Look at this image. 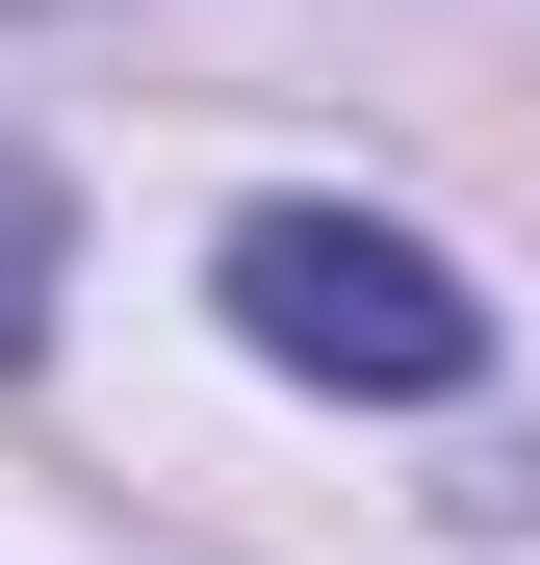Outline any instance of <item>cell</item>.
I'll use <instances>...</instances> for the list:
<instances>
[{
  "label": "cell",
  "instance_id": "6da1fadb",
  "mask_svg": "<svg viewBox=\"0 0 540 565\" xmlns=\"http://www.w3.org/2000/svg\"><path fill=\"white\" fill-rule=\"evenodd\" d=\"M232 334L284 360V386H360V412H437V386H489V282L387 232V206H257L232 232Z\"/></svg>",
  "mask_w": 540,
  "mask_h": 565
},
{
  "label": "cell",
  "instance_id": "7a4b0ae2",
  "mask_svg": "<svg viewBox=\"0 0 540 565\" xmlns=\"http://www.w3.org/2000/svg\"><path fill=\"white\" fill-rule=\"evenodd\" d=\"M52 257H77V206H52V154H0V360L52 334Z\"/></svg>",
  "mask_w": 540,
  "mask_h": 565
}]
</instances>
